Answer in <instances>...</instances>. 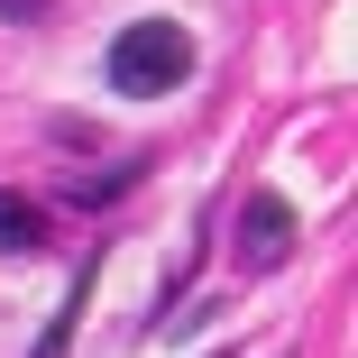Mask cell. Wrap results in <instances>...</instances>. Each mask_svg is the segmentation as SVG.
<instances>
[{"label": "cell", "instance_id": "cell-1", "mask_svg": "<svg viewBox=\"0 0 358 358\" xmlns=\"http://www.w3.org/2000/svg\"><path fill=\"white\" fill-rule=\"evenodd\" d=\"M184 74H193V37H184L175 19H138V28L110 37V92L157 101V92H175Z\"/></svg>", "mask_w": 358, "mask_h": 358}, {"label": "cell", "instance_id": "cell-4", "mask_svg": "<svg viewBox=\"0 0 358 358\" xmlns=\"http://www.w3.org/2000/svg\"><path fill=\"white\" fill-rule=\"evenodd\" d=\"M83 294H92V257H83V275L64 285V313H55V331L37 340V358H64V340H74V322H83Z\"/></svg>", "mask_w": 358, "mask_h": 358}, {"label": "cell", "instance_id": "cell-3", "mask_svg": "<svg viewBox=\"0 0 358 358\" xmlns=\"http://www.w3.org/2000/svg\"><path fill=\"white\" fill-rule=\"evenodd\" d=\"M37 230H46V211L28 193H0V248H37Z\"/></svg>", "mask_w": 358, "mask_h": 358}, {"label": "cell", "instance_id": "cell-2", "mask_svg": "<svg viewBox=\"0 0 358 358\" xmlns=\"http://www.w3.org/2000/svg\"><path fill=\"white\" fill-rule=\"evenodd\" d=\"M285 248H294V202H285V193H248V211H239V257H248V266H285Z\"/></svg>", "mask_w": 358, "mask_h": 358}, {"label": "cell", "instance_id": "cell-5", "mask_svg": "<svg viewBox=\"0 0 358 358\" xmlns=\"http://www.w3.org/2000/svg\"><path fill=\"white\" fill-rule=\"evenodd\" d=\"M55 0H0V19H46Z\"/></svg>", "mask_w": 358, "mask_h": 358}]
</instances>
